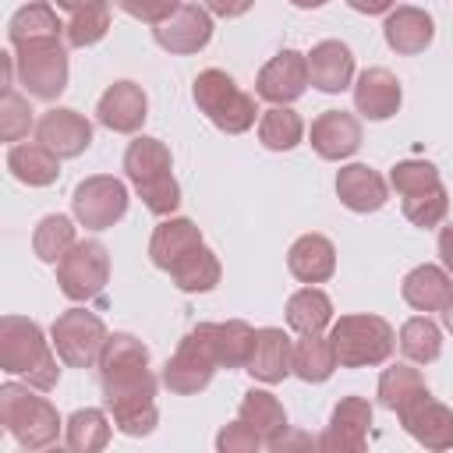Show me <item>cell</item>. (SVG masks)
I'll list each match as a JSON object with an SVG mask.
<instances>
[{
    "label": "cell",
    "instance_id": "6da1fadb",
    "mask_svg": "<svg viewBox=\"0 0 453 453\" xmlns=\"http://www.w3.org/2000/svg\"><path fill=\"white\" fill-rule=\"evenodd\" d=\"M103 400L117 432L138 439L159 421L156 411V375L149 372V347L131 333H113L99 357Z\"/></svg>",
    "mask_w": 453,
    "mask_h": 453
},
{
    "label": "cell",
    "instance_id": "7a4b0ae2",
    "mask_svg": "<svg viewBox=\"0 0 453 453\" xmlns=\"http://www.w3.org/2000/svg\"><path fill=\"white\" fill-rule=\"evenodd\" d=\"M53 354V340L42 336V329L25 315H4L0 319V368L7 375H25L35 389H53L60 379Z\"/></svg>",
    "mask_w": 453,
    "mask_h": 453
},
{
    "label": "cell",
    "instance_id": "3957f363",
    "mask_svg": "<svg viewBox=\"0 0 453 453\" xmlns=\"http://www.w3.org/2000/svg\"><path fill=\"white\" fill-rule=\"evenodd\" d=\"M170 170H173V156L159 138L138 134L124 152V173L138 188L145 209L156 216H170L180 205V184L173 180Z\"/></svg>",
    "mask_w": 453,
    "mask_h": 453
},
{
    "label": "cell",
    "instance_id": "277c9868",
    "mask_svg": "<svg viewBox=\"0 0 453 453\" xmlns=\"http://www.w3.org/2000/svg\"><path fill=\"white\" fill-rule=\"evenodd\" d=\"M35 389V386H32ZM28 386L4 382L0 386V425L21 449H46L60 439V414L46 396H35Z\"/></svg>",
    "mask_w": 453,
    "mask_h": 453
},
{
    "label": "cell",
    "instance_id": "5b68a950",
    "mask_svg": "<svg viewBox=\"0 0 453 453\" xmlns=\"http://www.w3.org/2000/svg\"><path fill=\"white\" fill-rule=\"evenodd\" d=\"M195 106L209 117L212 127H219L223 134H244L255 124V99L219 67H209L195 78L191 85Z\"/></svg>",
    "mask_w": 453,
    "mask_h": 453
},
{
    "label": "cell",
    "instance_id": "8992f818",
    "mask_svg": "<svg viewBox=\"0 0 453 453\" xmlns=\"http://www.w3.org/2000/svg\"><path fill=\"white\" fill-rule=\"evenodd\" d=\"M329 343L336 350L340 368L382 365L393 354V326L379 315H340L329 329Z\"/></svg>",
    "mask_w": 453,
    "mask_h": 453
},
{
    "label": "cell",
    "instance_id": "52a82bcc",
    "mask_svg": "<svg viewBox=\"0 0 453 453\" xmlns=\"http://www.w3.org/2000/svg\"><path fill=\"white\" fill-rule=\"evenodd\" d=\"M219 368V354H216V336H212V322H198L173 350V357H166L163 365V386L170 393L191 396L198 389H205L212 382Z\"/></svg>",
    "mask_w": 453,
    "mask_h": 453
},
{
    "label": "cell",
    "instance_id": "ba28073f",
    "mask_svg": "<svg viewBox=\"0 0 453 453\" xmlns=\"http://www.w3.org/2000/svg\"><path fill=\"white\" fill-rule=\"evenodd\" d=\"M18 85L35 99H57L67 88V46L60 39H35L14 46Z\"/></svg>",
    "mask_w": 453,
    "mask_h": 453
},
{
    "label": "cell",
    "instance_id": "9c48e42d",
    "mask_svg": "<svg viewBox=\"0 0 453 453\" xmlns=\"http://www.w3.org/2000/svg\"><path fill=\"white\" fill-rule=\"evenodd\" d=\"M50 340H53V350L60 354V361L67 368H92V365H99L110 333L96 311L67 308L53 319Z\"/></svg>",
    "mask_w": 453,
    "mask_h": 453
},
{
    "label": "cell",
    "instance_id": "30bf717a",
    "mask_svg": "<svg viewBox=\"0 0 453 453\" xmlns=\"http://www.w3.org/2000/svg\"><path fill=\"white\" fill-rule=\"evenodd\" d=\"M106 280H110V255L99 241H74L71 251L57 262L60 294L71 301H88L103 294Z\"/></svg>",
    "mask_w": 453,
    "mask_h": 453
},
{
    "label": "cell",
    "instance_id": "8fae6325",
    "mask_svg": "<svg viewBox=\"0 0 453 453\" xmlns=\"http://www.w3.org/2000/svg\"><path fill=\"white\" fill-rule=\"evenodd\" d=\"M71 209H74V219L81 226H88V230H110L127 212V188L117 177H110V173L85 177V180L74 184Z\"/></svg>",
    "mask_w": 453,
    "mask_h": 453
},
{
    "label": "cell",
    "instance_id": "7c38bea8",
    "mask_svg": "<svg viewBox=\"0 0 453 453\" xmlns=\"http://www.w3.org/2000/svg\"><path fill=\"white\" fill-rule=\"evenodd\" d=\"M308 88V53L301 50H280L269 64H262L258 78H255V96L273 103V106H287L294 99H301Z\"/></svg>",
    "mask_w": 453,
    "mask_h": 453
},
{
    "label": "cell",
    "instance_id": "4fadbf2b",
    "mask_svg": "<svg viewBox=\"0 0 453 453\" xmlns=\"http://www.w3.org/2000/svg\"><path fill=\"white\" fill-rule=\"evenodd\" d=\"M368 432H372V403L365 396H343L333 407L319 446L329 453H365Z\"/></svg>",
    "mask_w": 453,
    "mask_h": 453
},
{
    "label": "cell",
    "instance_id": "5bb4252c",
    "mask_svg": "<svg viewBox=\"0 0 453 453\" xmlns=\"http://www.w3.org/2000/svg\"><path fill=\"white\" fill-rule=\"evenodd\" d=\"M400 425L407 428V435L414 442H421L425 449H449L453 446V411L446 403H439L432 393L414 396L407 407L396 411Z\"/></svg>",
    "mask_w": 453,
    "mask_h": 453
},
{
    "label": "cell",
    "instance_id": "9a60e30c",
    "mask_svg": "<svg viewBox=\"0 0 453 453\" xmlns=\"http://www.w3.org/2000/svg\"><path fill=\"white\" fill-rule=\"evenodd\" d=\"M152 35L166 53H198L212 39V11L198 4H180L166 21L152 25Z\"/></svg>",
    "mask_w": 453,
    "mask_h": 453
},
{
    "label": "cell",
    "instance_id": "2e32d148",
    "mask_svg": "<svg viewBox=\"0 0 453 453\" xmlns=\"http://www.w3.org/2000/svg\"><path fill=\"white\" fill-rule=\"evenodd\" d=\"M96 117H99L103 127H110L117 134H134L145 124V117H149V96L134 81H113L99 96Z\"/></svg>",
    "mask_w": 453,
    "mask_h": 453
},
{
    "label": "cell",
    "instance_id": "e0dca14e",
    "mask_svg": "<svg viewBox=\"0 0 453 453\" xmlns=\"http://www.w3.org/2000/svg\"><path fill=\"white\" fill-rule=\"evenodd\" d=\"M35 131H39V142L50 145L60 159H74V156H81L92 145V124L78 110H71V106L46 110L39 117Z\"/></svg>",
    "mask_w": 453,
    "mask_h": 453
},
{
    "label": "cell",
    "instance_id": "ac0fdd59",
    "mask_svg": "<svg viewBox=\"0 0 453 453\" xmlns=\"http://www.w3.org/2000/svg\"><path fill=\"white\" fill-rule=\"evenodd\" d=\"M308 138H311V149L322 159L340 163V159H347V156H354L361 149V124L347 110H326V113H319L311 120V134Z\"/></svg>",
    "mask_w": 453,
    "mask_h": 453
},
{
    "label": "cell",
    "instance_id": "d6986e66",
    "mask_svg": "<svg viewBox=\"0 0 453 453\" xmlns=\"http://www.w3.org/2000/svg\"><path fill=\"white\" fill-rule=\"evenodd\" d=\"M294 372V347L290 336L280 326H262L255 329V347L248 357V375L258 382H283Z\"/></svg>",
    "mask_w": 453,
    "mask_h": 453
},
{
    "label": "cell",
    "instance_id": "ffe728a7",
    "mask_svg": "<svg viewBox=\"0 0 453 453\" xmlns=\"http://www.w3.org/2000/svg\"><path fill=\"white\" fill-rule=\"evenodd\" d=\"M382 35H386V46L393 53H403V57H414V53H425L435 39V21L428 11L421 7H396L386 14L382 21Z\"/></svg>",
    "mask_w": 453,
    "mask_h": 453
},
{
    "label": "cell",
    "instance_id": "44dd1931",
    "mask_svg": "<svg viewBox=\"0 0 453 453\" xmlns=\"http://www.w3.org/2000/svg\"><path fill=\"white\" fill-rule=\"evenodd\" d=\"M400 81L386 67H365L354 81V106L365 120H386L400 110Z\"/></svg>",
    "mask_w": 453,
    "mask_h": 453
},
{
    "label": "cell",
    "instance_id": "7402d4cb",
    "mask_svg": "<svg viewBox=\"0 0 453 453\" xmlns=\"http://www.w3.org/2000/svg\"><path fill=\"white\" fill-rule=\"evenodd\" d=\"M354 78V53L340 39H322L308 53V81L319 92H343Z\"/></svg>",
    "mask_w": 453,
    "mask_h": 453
},
{
    "label": "cell",
    "instance_id": "603a6c76",
    "mask_svg": "<svg viewBox=\"0 0 453 453\" xmlns=\"http://www.w3.org/2000/svg\"><path fill=\"white\" fill-rule=\"evenodd\" d=\"M287 269L301 283H326L336 273V248L326 234H301L287 251Z\"/></svg>",
    "mask_w": 453,
    "mask_h": 453
},
{
    "label": "cell",
    "instance_id": "cb8c5ba5",
    "mask_svg": "<svg viewBox=\"0 0 453 453\" xmlns=\"http://www.w3.org/2000/svg\"><path fill=\"white\" fill-rule=\"evenodd\" d=\"M386 180L365 163H350L336 173V198L350 212H379L386 205Z\"/></svg>",
    "mask_w": 453,
    "mask_h": 453
},
{
    "label": "cell",
    "instance_id": "d4e9b609",
    "mask_svg": "<svg viewBox=\"0 0 453 453\" xmlns=\"http://www.w3.org/2000/svg\"><path fill=\"white\" fill-rule=\"evenodd\" d=\"M7 170L28 188H46L60 177V156L42 142H18L7 149Z\"/></svg>",
    "mask_w": 453,
    "mask_h": 453
},
{
    "label": "cell",
    "instance_id": "484cf974",
    "mask_svg": "<svg viewBox=\"0 0 453 453\" xmlns=\"http://www.w3.org/2000/svg\"><path fill=\"white\" fill-rule=\"evenodd\" d=\"M198 244H205L202 241V230L191 223V219H184V216H170V219H163L156 230H152V241H149V258L159 265V269H173V262H180L191 248H198Z\"/></svg>",
    "mask_w": 453,
    "mask_h": 453
},
{
    "label": "cell",
    "instance_id": "4316f807",
    "mask_svg": "<svg viewBox=\"0 0 453 453\" xmlns=\"http://www.w3.org/2000/svg\"><path fill=\"white\" fill-rule=\"evenodd\" d=\"M237 418L273 449L280 439H283V432H287V411H283V403L269 393V389H248L244 393V400H241V407H237Z\"/></svg>",
    "mask_w": 453,
    "mask_h": 453
},
{
    "label": "cell",
    "instance_id": "83f0119b",
    "mask_svg": "<svg viewBox=\"0 0 453 453\" xmlns=\"http://www.w3.org/2000/svg\"><path fill=\"white\" fill-rule=\"evenodd\" d=\"M449 290H453L449 273L439 269V265H432V262L414 265V269L403 276V283H400L403 301H407L411 308H418V311H439V308L446 304Z\"/></svg>",
    "mask_w": 453,
    "mask_h": 453
},
{
    "label": "cell",
    "instance_id": "f1b7e54d",
    "mask_svg": "<svg viewBox=\"0 0 453 453\" xmlns=\"http://www.w3.org/2000/svg\"><path fill=\"white\" fill-rule=\"evenodd\" d=\"M333 322V301L315 283L294 290L287 297V326L297 333H322Z\"/></svg>",
    "mask_w": 453,
    "mask_h": 453
},
{
    "label": "cell",
    "instance_id": "f546056e",
    "mask_svg": "<svg viewBox=\"0 0 453 453\" xmlns=\"http://www.w3.org/2000/svg\"><path fill=\"white\" fill-rule=\"evenodd\" d=\"M170 276H173V283H177L184 294H209V290H216L223 269H219V258L212 255V248L198 244V248H191L180 262H173Z\"/></svg>",
    "mask_w": 453,
    "mask_h": 453
},
{
    "label": "cell",
    "instance_id": "4dcf8cb0",
    "mask_svg": "<svg viewBox=\"0 0 453 453\" xmlns=\"http://www.w3.org/2000/svg\"><path fill=\"white\" fill-rule=\"evenodd\" d=\"M67 32V25H60L57 11L50 4H25L21 11H14L11 25H7V39L11 46H21V42H35V39H60Z\"/></svg>",
    "mask_w": 453,
    "mask_h": 453
},
{
    "label": "cell",
    "instance_id": "1f68e13d",
    "mask_svg": "<svg viewBox=\"0 0 453 453\" xmlns=\"http://www.w3.org/2000/svg\"><path fill=\"white\" fill-rule=\"evenodd\" d=\"M336 350L322 333H301L294 343V375L304 382H326L336 372Z\"/></svg>",
    "mask_w": 453,
    "mask_h": 453
},
{
    "label": "cell",
    "instance_id": "d6a6232c",
    "mask_svg": "<svg viewBox=\"0 0 453 453\" xmlns=\"http://www.w3.org/2000/svg\"><path fill=\"white\" fill-rule=\"evenodd\" d=\"M64 442L74 453H99L110 442V421L99 407H81L64 425Z\"/></svg>",
    "mask_w": 453,
    "mask_h": 453
},
{
    "label": "cell",
    "instance_id": "836d02e7",
    "mask_svg": "<svg viewBox=\"0 0 453 453\" xmlns=\"http://www.w3.org/2000/svg\"><path fill=\"white\" fill-rule=\"evenodd\" d=\"M258 138L273 152H290L304 138V120L290 106H273L258 117Z\"/></svg>",
    "mask_w": 453,
    "mask_h": 453
},
{
    "label": "cell",
    "instance_id": "e575fe53",
    "mask_svg": "<svg viewBox=\"0 0 453 453\" xmlns=\"http://www.w3.org/2000/svg\"><path fill=\"white\" fill-rule=\"evenodd\" d=\"M212 336H216L219 368H248V357L255 347V329L248 322H241V319L212 322Z\"/></svg>",
    "mask_w": 453,
    "mask_h": 453
},
{
    "label": "cell",
    "instance_id": "d590c367",
    "mask_svg": "<svg viewBox=\"0 0 453 453\" xmlns=\"http://www.w3.org/2000/svg\"><path fill=\"white\" fill-rule=\"evenodd\" d=\"M400 350L414 365H432L442 354V333L428 315H414L400 326Z\"/></svg>",
    "mask_w": 453,
    "mask_h": 453
},
{
    "label": "cell",
    "instance_id": "8d00e7d4",
    "mask_svg": "<svg viewBox=\"0 0 453 453\" xmlns=\"http://www.w3.org/2000/svg\"><path fill=\"white\" fill-rule=\"evenodd\" d=\"M71 244H74V223H71L67 216L50 212V216L39 219L35 234H32V251H35L42 262L57 265V262L71 251Z\"/></svg>",
    "mask_w": 453,
    "mask_h": 453
},
{
    "label": "cell",
    "instance_id": "74e56055",
    "mask_svg": "<svg viewBox=\"0 0 453 453\" xmlns=\"http://www.w3.org/2000/svg\"><path fill=\"white\" fill-rule=\"evenodd\" d=\"M421 393H428V386H425L421 372L411 368V365H389V368L379 375V400H382V407H389V411L407 407V403H411L414 396H421Z\"/></svg>",
    "mask_w": 453,
    "mask_h": 453
},
{
    "label": "cell",
    "instance_id": "f35d334b",
    "mask_svg": "<svg viewBox=\"0 0 453 453\" xmlns=\"http://www.w3.org/2000/svg\"><path fill=\"white\" fill-rule=\"evenodd\" d=\"M106 32H110V0H99V4L71 14L64 35H67L71 46H96Z\"/></svg>",
    "mask_w": 453,
    "mask_h": 453
},
{
    "label": "cell",
    "instance_id": "ab89813d",
    "mask_svg": "<svg viewBox=\"0 0 453 453\" xmlns=\"http://www.w3.org/2000/svg\"><path fill=\"white\" fill-rule=\"evenodd\" d=\"M389 184L396 188L400 198H407V195H421V191L439 188L442 177H439L435 163H428V159H403L389 170Z\"/></svg>",
    "mask_w": 453,
    "mask_h": 453
},
{
    "label": "cell",
    "instance_id": "60d3db41",
    "mask_svg": "<svg viewBox=\"0 0 453 453\" xmlns=\"http://www.w3.org/2000/svg\"><path fill=\"white\" fill-rule=\"evenodd\" d=\"M449 212V195L446 188H432V191H421V195H407L403 198V216L414 223V226H439Z\"/></svg>",
    "mask_w": 453,
    "mask_h": 453
},
{
    "label": "cell",
    "instance_id": "b9f144b4",
    "mask_svg": "<svg viewBox=\"0 0 453 453\" xmlns=\"http://www.w3.org/2000/svg\"><path fill=\"white\" fill-rule=\"evenodd\" d=\"M28 131H32L28 99L21 92H14V88H4V99H0V138L4 142H21Z\"/></svg>",
    "mask_w": 453,
    "mask_h": 453
},
{
    "label": "cell",
    "instance_id": "7bdbcfd3",
    "mask_svg": "<svg viewBox=\"0 0 453 453\" xmlns=\"http://www.w3.org/2000/svg\"><path fill=\"white\" fill-rule=\"evenodd\" d=\"M110 4L120 7L124 14L145 21V25H159V21H166L184 0H110Z\"/></svg>",
    "mask_w": 453,
    "mask_h": 453
},
{
    "label": "cell",
    "instance_id": "ee69618b",
    "mask_svg": "<svg viewBox=\"0 0 453 453\" xmlns=\"http://www.w3.org/2000/svg\"><path fill=\"white\" fill-rule=\"evenodd\" d=\"M262 446H265V442H262L241 418H237L234 425H226V428L216 435V449H219V453H258Z\"/></svg>",
    "mask_w": 453,
    "mask_h": 453
},
{
    "label": "cell",
    "instance_id": "f6af8a7d",
    "mask_svg": "<svg viewBox=\"0 0 453 453\" xmlns=\"http://www.w3.org/2000/svg\"><path fill=\"white\" fill-rule=\"evenodd\" d=\"M251 4L255 0H205V7L212 14H219V18H241V14L251 11Z\"/></svg>",
    "mask_w": 453,
    "mask_h": 453
},
{
    "label": "cell",
    "instance_id": "bcb514c9",
    "mask_svg": "<svg viewBox=\"0 0 453 453\" xmlns=\"http://www.w3.org/2000/svg\"><path fill=\"white\" fill-rule=\"evenodd\" d=\"M439 258H442V265H446V273L453 276V223L439 230Z\"/></svg>",
    "mask_w": 453,
    "mask_h": 453
},
{
    "label": "cell",
    "instance_id": "7dc6e473",
    "mask_svg": "<svg viewBox=\"0 0 453 453\" xmlns=\"http://www.w3.org/2000/svg\"><path fill=\"white\" fill-rule=\"evenodd\" d=\"M357 14H389L393 0H347Z\"/></svg>",
    "mask_w": 453,
    "mask_h": 453
},
{
    "label": "cell",
    "instance_id": "c3c4849f",
    "mask_svg": "<svg viewBox=\"0 0 453 453\" xmlns=\"http://www.w3.org/2000/svg\"><path fill=\"white\" fill-rule=\"evenodd\" d=\"M92 4H99V0H57V7H60V11H71V14H78V11L92 7Z\"/></svg>",
    "mask_w": 453,
    "mask_h": 453
},
{
    "label": "cell",
    "instance_id": "681fc988",
    "mask_svg": "<svg viewBox=\"0 0 453 453\" xmlns=\"http://www.w3.org/2000/svg\"><path fill=\"white\" fill-rule=\"evenodd\" d=\"M439 311H442V326L453 333V290H449V297H446V304H442Z\"/></svg>",
    "mask_w": 453,
    "mask_h": 453
},
{
    "label": "cell",
    "instance_id": "f907efd6",
    "mask_svg": "<svg viewBox=\"0 0 453 453\" xmlns=\"http://www.w3.org/2000/svg\"><path fill=\"white\" fill-rule=\"evenodd\" d=\"M294 7H301V11H315V7H322V4H329V0H290Z\"/></svg>",
    "mask_w": 453,
    "mask_h": 453
}]
</instances>
